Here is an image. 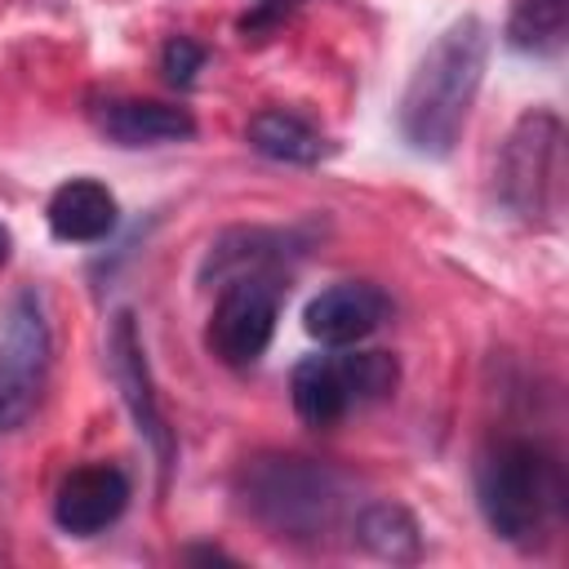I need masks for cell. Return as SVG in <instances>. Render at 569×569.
<instances>
[{
  "label": "cell",
  "mask_w": 569,
  "mask_h": 569,
  "mask_svg": "<svg viewBox=\"0 0 569 569\" xmlns=\"http://www.w3.org/2000/svg\"><path fill=\"white\" fill-rule=\"evenodd\" d=\"M489 62V27L480 18H458L436 36V44L413 67L400 98V138L418 156H449L476 107Z\"/></svg>",
  "instance_id": "cell-1"
},
{
  "label": "cell",
  "mask_w": 569,
  "mask_h": 569,
  "mask_svg": "<svg viewBox=\"0 0 569 569\" xmlns=\"http://www.w3.org/2000/svg\"><path fill=\"white\" fill-rule=\"evenodd\" d=\"M236 498L271 538L320 547L351 516V480L316 458L253 453L236 471Z\"/></svg>",
  "instance_id": "cell-2"
},
{
  "label": "cell",
  "mask_w": 569,
  "mask_h": 569,
  "mask_svg": "<svg viewBox=\"0 0 569 569\" xmlns=\"http://www.w3.org/2000/svg\"><path fill=\"white\" fill-rule=\"evenodd\" d=\"M476 498L485 511V525L516 547H529L547 533L551 516L565 502L560 467L529 440H502L493 445L476 467Z\"/></svg>",
  "instance_id": "cell-3"
},
{
  "label": "cell",
  "mask_w": 569,
  "mask_h": 569,
  "mask_svg": "<svg viewBox=\"0 0 569 569\" xmlns=\"http://www.w3.org/2000/svg\"><path fill=\"white\" fill-rule=\"evenodd\" d=\"M560 142L565 129L551 111H525L493 164V191L498 204L507 213H516L520 222H542L556 204V187H560Z\"/></svg>",
  "instance_id": "cell-4"
},
{
  "label": "cell",
  "mask_w": 569,
  "mask_h": 569,
  "mask_svg": "<svg viewBox=\"0 0 569 569\" xmlns=\"http://www.w3.org/2000/svg\"><path fill=\"white\" fill-rule=\"evenodd\" d=\"M49 347L40 293L18 289L0 316V436L18 431L36 413L49 378Z\"/></svg>",
  "instance_id": "cell-5"
},
{
  "label": "cell",
  "mask_w": 569,
  "mask_h": 569,
  "mask_svg": "<svg viewBox=\"0 0 569 569\" xmlns=\"http://www.w3.org/2000/svg\"><path fill=\"white\" fill-rule=\"evenodd\" d=\"M276 320H280V284L271 276H262V271L236 276V280L222 284V293L213 302L209 351L222 365L244 369V365H253L271 347Z\"/></svg>",
  "instance_id": "cell-6"
},
{
  "label": "cell",
  "mask_w": 569,
  "mask_h": 569,
  "mask_svg": "<svg viewBox=\"0 0 569 569\" xmlns=\"http://www.w3.org/2000/svg\"><path fill=\"white\" fill-rule=\"evenodd\" d=\"M107 347H111V373H116V387H120V396L129 405V418H133L138 436L151 445L160 476H169L178 445H173V427H169V418H164V409L156 400L151 365H147V351H142V338H138V325H133L129 311H120L111 320V342Z\"/></svg>",
  "instance_id": "cell-7"
},
{
  "label": "cell",
  "mask_w": 569,
  "mask_h": 569,
  "mask_svg": "<svg viewBox=\"0 0 569 569\" xmlns=\"http://www.w3.org/2000/svg\"><path fill=\"white\" fill-rule=\"evenodd\" d=\"M387 316H391V298L378 284H369V280H338V284L320 289L307 302L302 325L325 347H351V342H365L369 333H378Z\"/></svg>",
  "instance_id": "cell-8"
},
{
  "label": "cell",
  "mask_w": 569,
  "mask_h": 569,
  "mask_svg": "<svg viewBox=\"0 0 569 569\" xmlns=\"http://www.w3.org/2000/svg\"><path fill=\"white\" fill-rule=\"evenodd\" d=\"M129 507V476L120 467H107V462H89V467H76L62 485H58V498H53V520L62 533H76V538H93L102 533L107 525H116Z\"/></svg>",
  "instance_id": "cell-9"
},
{
  "label": "cell",
  "mask_w": 569,
  "mask_h": 569,
  "mask_svg": "<svg viewBox=\"0 0 569 569\" xmlns=\"http://www.w3.org/2000/svg\"><path fill=\"white\" fill-rule=\"evenodd\" d=\"M49 231L67 244H98L116 231L120 222V209H116V196L93 182V178H71L62 182L53 196H49Z\"/></svg>",
  "instance_id": "cell-10"
},
{
  "label": "cell",
  "mask_w": 569,
  "mask_h": 569,
  "mask_svg": "<svg viewBox=\"0 0 569 569\" xmlns=\"http://www.w3.org/2000/svg\"><path fill=\"white\" fill-rule=\"evenodd\" d=\"M98 129L120 147H164L196 138V120L182 107L151 102V98H120L98 111Z\"/></svg>",
  "instance_id": "cell-11"
},
{
  "label": "cell",
  "mask_w": 569,
  "mask_h": 569,
  "mask_svg": "<svg viewBox=\"0 0 569 569\" xmlns=\"http://www.w3.org/2000/svg\"><path fill=\"white\" fill-rule=\"evenodd\" d=\"M289 396H293V409H298V418L307 427H333L342 413L356 409L342 356H307V360H298L293 378H289Z\"/></svg>",
  "instance_id": "cell-12"
},
{
  "label": "cell",
  "mask_w": 569,
  "mask_h": 569,
  "mask_svg": "<svg viewBox=\"0 0 569 569\" xmlns=\"http://www.w3.org/2000/svg\"><path fill=\"white\" fill-rule=\"evenodd\" d=\"M249 147L276 164H320L329 142L316 124H307L298 111H284V107H267L249 120L244 129Z\"/></svg>",
  "instance_id": "cell-13"
},
{
  "label": "cell",
  "mask_w": 569,
  "mask_h": 569,
  "mask_svg": "<svg viewBox=\"0 0 569 569\" xmlns=\"http://www.w3.org/2000/svg\"><path fill=\"white\" fill-rule=\"evenodd\" d=\"M351 533L378 556V560H391V565H413L422 556V529L413 520L409 507L400 502H369L351 516Z\"/></svg>",
  "instance_id": "cell-14"
},
{
  "label": "cell",
  "mask_w": 569,
  "mask_h": 569,
  "mask_svg": "<svg viewBox=\"0 0 569 569\" xmlns=\"http://www.w3.org/2000/svg\"><path fill=\"white\" fill-rule=\"evenodd\" d=\"M569 36V0H516L507 13V44L516 53L547 58Z\"/></svg>",
  "instance_id": "cell-15"
},
{
  "label": "cell",
  "mask_w": 569,
  "mask_h": 569,
  "mask_svg": "<svg viewBox=\"0 0 569 569\" xmlns=\"http://www.w3.org/2000/svg\"><path fill=\"white\" fill-rule=\"evenodd\" d=\"M342 360H347V378H351L356 405H378V400H387V396L396 391V382H400V365H396V356H387V351H347Z\"/></svg>",
  "instance_id": "cell-16"
},
{
  "label": "cell",
  "mask_w": 569,
  "mask_h": 569,
  "mask_svg": "<svg viewBox=\"0 0 569 569\" xmlns=\"http://www.w3.org/2000/svg\"><path fill=\"white\" fill-rule=\"evenodd\" d=\"M200 67H204V49L196 40H187V36L169 40L164 53H160V71H164L169 84H191Z\"/></svg>",
  "instance_id": "cell-17"
},
{
  "label": "cell",
  "mask_w": 569,
  "mask_h": 569,
  "mask_svg": "<svg viewBox=\"0 0 569 569\" xmlns=\"http://www.w3.org/2000/svg\"><path fill=\"white\" fill-rule=\"evenodd\" d=\"M9 249H13V236H9V227L0 222V267L9 262Z\"/></svg>",
  "instance_id": "cell-18"
},
{
  "label": "cell",
  "mask_w": 569,
  "mask_h": 569,
  "mask_svg": "<svg viewBox=\"0 0 569 569\" xmlns=\"http://www.w3.org/2000/svg\"><path fill=\"white\" fill-rule=\"evenodd\" d=\"M187 560H227V556H222V551H209V547H204V551H187Z\"/></svg>",
  "instance_id": "cell-19"
}]
</instances>
